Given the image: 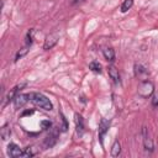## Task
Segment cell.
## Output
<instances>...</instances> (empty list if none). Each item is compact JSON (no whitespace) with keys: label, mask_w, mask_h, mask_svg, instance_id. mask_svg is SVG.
Listing matches in <instances>:
<instances>
[{"label":"cell","mask_w":158,"mask_h":158,"mask_svg":"<svg viewBox=\"0 0 158 158\" xmlns=\"http://www.w3.org/2000/svg\"><path fill=\"white\" fill-rule=\"evenodd\" d=\"M120 153H121V144H120V142L116 139V141L114 142L112 147H111V156H112V157H117Z\"/></svg>","instance_id":"obj_16"},{"label":"cell","mask_w":158,"mask_h":158,"mask_svg":"<svg viewBox=\"0 0 158 158\" xmlns=\"http://www.w3.org/2000/svg\"><path fill=\"white\" fill-rule=\"evenodd\" d=\"M33 37H35V30L31 28V30L27 32V35H26V44L31 46L32 42H33Z\"/></svg>","instance_id":"obj_19"},{"label":"cell","mask_w":158,"mask_h":158,"mask_svg":"<svg viewBox=\"0 0 158 158\" xmlns=\"http://www.w3.org/2000/svg\"><path fill=\"white\" fill-rule=\"evenodd\" d=\"M109 127H110V121L106 120V118H102L99 123V138H100L101 142H102V138H104L105 133L109 131Z\"/></svg>","instance_id":"obj_9"},{"label":"cell","mask_w":158,"mask_h":158,"mask_svg":"<svg viewBox=\"0 0 158 158\" xmlns=\"http://www.w3.org/2000/svg\"><path fill=\"white\" fill-rule=\"evenodd\" d=\"M152 105L154 106V107H158V93H156L153 96H152Z\"/></svg>","instance_id":"obj_21"},{"label":"cell","mask_w":158,"mask_h":158,"mask_svg":"<svg viewBox=\"0 0 158 158\" xmlns=\"http://www.w3.org/2000/svg\"><path fill=\"white\" fill-rule=\"evenodd\" d=\"M60 117H62V122H63V127H62V130H63V131H67V128H68L67 118L64 117V115H63V114H60Z\"/></svg>","instance_id":"obj_22"},{"label":"cell","mask_w":158,"mask_h":158,"mask_svg":"<svg viewBox=\"0 0 158 158\" xmlns=\"http://www.w3.org/2000/svg\"><path fill=\"white\" fill-rule=\"evenodd\" d=\"M30 47L31 46H28V44H25L17 53H16V56H15V62H17L19 59H21L23 56H26L27 54V52H28V49H30Z\"/></svg>","instance_id":"obj_15"},{"label":"cell","mask_w":158,"mask_h":158,"mask_svg":"<svg viewBox=\"0 0 158 158\" xmlns=\"http://www.w3.org/2000/svg\"><path fill=\"white\" fill-rule=\"evenodd\" d=\"M22 149L16 144V143H9L7 146V154L12 158H16V157H21L22 156Z\"/></svg>","instance_id":"obj_7"},{"label":"cell","mask_w":158,"mask_h":158,"mask_svg":"<svg viewBox=\"0 0 158 158\" xmlns=\"http://www.w3.org/2000/svg\"><path fill=\"white\" fill-rule=\"evenodd\" d=\"M37 154V149L33 147V146H28L27 148H25V151L22 152V156L21 157H26V158H30V157H33Z\"/></svg>","instance_id":"obj_14"},{"label":"cell","mask_w":158,"mask_h":158,"mask_svg":"<svg viewBox=\"0 0 158 158\" xmlns=\"http://www.w3.org/2000/svg\"><path fill=\"white\" fill-rule=\"evenodd\" d=\"M132 5H133V0H125L122 2V5H121V11L126 12L127 10H130L132 7Z\"/></svg>","instance_id":"obj_18"},{"label":"cell","mask_w":158,"mask_h":158,"mask_svg":"<svg viewBox=\"0 0 158 158\" xmlns=\"http://www.w3.org/2000/svg\"><path fill=\"white\" fill-rule=\"evenodd\" d=\"M58 40H59V35H58L57 32L48 35V36L46 37V40H44V43H43V49L48 51V49L53 48V47L57 44Z\"/></svg>","instance_id":"obj_4"},{"label":"cell","mask_w":158,"mask_h":158,"mask_svg":"<svg viewBox=\"0 0 158 158\" xmlns=\"http://www.w3.org/2000/svg\"><path fill=\"white\" fill-rule=\"evenodd\" d=\"M10 135H11V128H10V126L7 123H5L0 130V137H1V139L5 141V139L10 138Z\"/></svg>","instance_id":"obj_12"},{"label":"cell","mask_w":158,"mask_h":158,"mask_svg":"<svg viewBox=\"0 0 158 158\" xmlns=\"http://www.w3.org/2000/svg\"><path fill=\"white\" fill-rule=\"evenodd\" d=\"M89 68H90V69H91L94 73H101V64H100L99 62H96V60L90 62Z\"/></svg>","instance_id":"obj_17"},{"label":"cell","mask_w":158,"mask_h":158,"mask_svg":"<svg viewBox=\"0 0 158 158\" xmlns=\"http://www.w3.org/2000/svg\"><path fill=\"white\" fill-rule=\"evenodd\" d=\"M83 1H85V0H73L72 4H73V5H77V4H80V2H83Z\"/></svg>","instance_id":"obj_24"},{"label":"cell","mask_w":158,"mask_h":158,"mask_svg":"<svg viewBox=\"0 0 158 158\" xmlns=\"http://www.w3.org/2000/svg\"><path fill=\"white\" fill-rule=\"evenodd\" d=\"M74 121H75V127H77V132H78L79 135H83V132H84V128H85V126H84V120H83L81 115H79V114H75V115H74Z\"/></svg>","instance_id":"obj_11"},{"label":"cell","mask_w":158,"mask_h":158,"mask_svg":"<svg viewBox=\"0 0 158 158\" xmlns=\"http://www.w3.org/2000/svg\"><path fill=\"white\" fill-rule=\"evenodd\" d=\"M40 125H41V127H42L43 130H48V128L52 126V122H51L49 120H42V121L40 122Z\"/></svg>","instance_id":"obj_20"},{"label":"cell","mask_w":158,"mask_h":158,"mask_svg":"<svg viewBox=\"0 0 158 158\" xmlns=\"http://www.w3.org/2000/svg\"><path fill=\"white\" fill-rule=\"evenodd\" d=\"M28 96H30V101H32L35 105L40 106L41 109H44L47 111H51L53 109L51 100L46 95H43L41 93H30Z\"/></svg>","instance_id":"obj_1"},{"label":"cell","mask_w":158,"mask_h":158,"mask_svg":"<svg viewBox=\"0 0 158 158\" xmlns=\"http://www.w3.org/2000/svg\"><path fill=\"white\" fill-rule=\"evenodd\" d=\"M102 54H104V58L106 59V60H109V62H112L114 59H115V51L112 49V48H105L104 51H102Z\"/></svg>","instance_id":"obj_13"},{"label":"cell","mask_w":158,"mask_h":158,"mask_svg":"<svg viewBox=\"0 0 158 158\" xmlns=\"http://www.w3.org/2000/svg\"><path fill=\"white\" fill-rule=\"evenodd\" d=\"M33 114V110H26L22 112V116H26V115H32Z\"/></svg>","instance_id":"obj_23"},{"label":"cell","mask_w":158,"mask_h":158,"mask_svg":"<svg viewBox=\"0 0 158 158\" xmlns=\"http://www.w3.org/2000/svg\"><path fill=\"white\" fill-rule=\"evenodd\" d=\"M27 85V83H21V84H17L16 86H14L9 93H7V95H6V102H9V101H11V100H14L15 99V96L19 94V91L22 89V88H25Z\"/></svg>","instance_id":"obj_8"},{"label":"cell","mask_w":158,"mask_h":158,"mask_svg":"<svg viewBox=\"0 0 158 158\" xmlns=\"http://www.w3.org/2000/svg\"><path fill=\"white\" fill-rule=\"evenodd\" d=\"M107 73H109V77L112 79V81L115 84H118L120 83V73H118V69H116V67L109 65L107 67Z\"/></svg>","instance_id":"obj_10"},{"label":"cell","mask_w":158,"mask_h":158,"mask_svg":"<svg viewBox=\"0 0 158 158\" xmlns=\"http://www.w3.org/2000/svg\"><path fill=\"white\" fill-rule=\"evenodd\" d=\"M138 95L139 96H142V98H149L152 94H153V91H154V85H153V83L152 81H149V80H143V81H141L139 83V85H138Z\"/></svg>","instance_id":"obj_2"},{"label":"cell","mask_w":158,"mask_h":158,"mask_svg":"<svg viewBox=\"0 0 158 158\" xmlns=\"http://www.w3.org/2000/svg\"><path fill=\"white\" fill-rule=\"evenodd\" d=\"M142 133H143V146H144V149H146L147 152H153L154 144H153V139H152V138L148 136V133H147V127H143Z\"/></svg>","instance_id":"obj_5"},{"label":"cell","mask_w":158,"mask_h":158,"mask_svg":"<svg viewBox=\"0 0 158 158\" xmlns=\"http://www.w3.org/2000/svg\"><path fill=\"white\" fill-rule=\"evenodd\" d=\"M133 72H135V77H136L137 79H139L141 81H143V80H148L149 72H148V69H147L143 64H141V63H136L135 67H133Z\"/></svg>","instance_id":"obj_3"},{"label":"cell","mask_w":158,"mask_h":158,"mask_svg":"<svg viewBox=\"0 0 158 158\" xmlns=\"http://www.w3.org/2000/svg\"><path fill=\"white\" fill-rule=\"evenodd\" d=\"M12 101H14V106L19 109V107H22L27 101H30V96L28 94H17Z\"/></svg>","instance_id":"obj_6"}]
</instances>
